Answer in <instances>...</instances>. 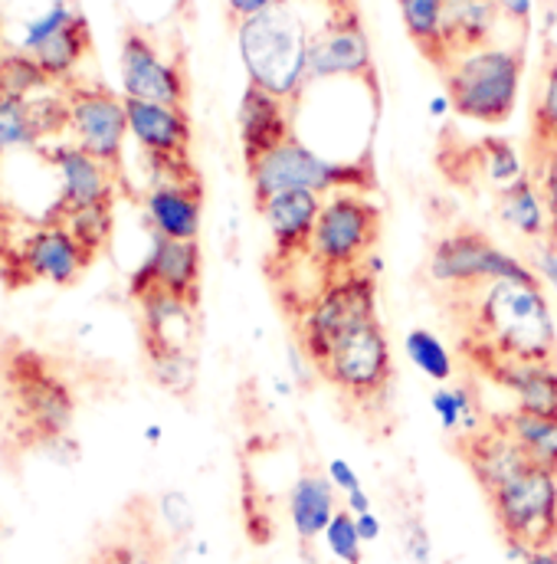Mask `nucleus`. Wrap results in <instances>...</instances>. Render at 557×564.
Returning a JSON list of instances; mask_svg holds the SVG:
<instances>
[{
  "instance_id": "nucleus-3",
  "label": "nucleus",
  "mask_w": 557,
  "mask_h": 564,
  "mask_svg": "<svg viewBox=\"0 0 557 564\" xmlns=\"http://www.w3.org/2000/svg\"><path fill=\"white\" fill-rule=\"evenodd\" d=\"M312 36L315 26L292 0H282L276 7L237 23V43H240L247 83L273 93L295 109L312 83L308 79Z\"/></svg>"
},
{
  "instance_id": "nucleus-23",
  "label": "nucleus",
  "mask_w": 557,
  "mask_h": 564,
  "mask_svg": "<svg viewBox=\"0 0 557 564\" xmlns=\"http://www.w3.org/2000/svg\"><path fill=\"white\" fill-rule=\"evenodd\" d=\"M515 398V411L557 421V361H495L476 371Z\"/></svg>"
},
{
  "instance_id": "nucleus-13",
  "label": "nucleus",
  "mask_w": 557,
  "mask_h": 564,
  "mask_svg": "<svg viewBox=\"0 0 557 564\" xmlns=\"http://www.w3.org/2000/svg\"><path fill=\"white\" fill-rule=\"evenodd\" d=\"M308 86L331 79H358L374 83V56L371 40L361 23L354 0L325 3V20L315 26L312 56H308Z\"/></svg>"
},
{
  "instance_id": "nucleus-34",
  "label": "nucleus",
  "mask_w": 557,
  "mask_h": 564,
  "mask_svg": "<svg viewBox=\"0 0 557 564\" xmlns=\"http://www.w3.org/2000/svg\"><path fill=\"white\" fill-rule=\"evenodd\" d=\"M479 164H482V177L495 187V191H505L512 184H518L528 167L522 161V154L509 144V141L489 139L479 144Z\"/></svg>"
},
{
  "instance_id": "nucleus-41",
  "label": "nucleus",
  "mask_w": 557,
  "mask_h": 564,
  "mask_svg": "<svg viewBox=\"0 0 557 564\" xmlns=\"http://www.w3.org/2000/svg\"><path fill=\"white\" fill-rule=\"evenodd\" d=\"M495 3L502 7V13H505L509 23L528 30V23H532V0H495Z\"/></svg>"
},
{
  "instance_id": "nucleus-32",
  "label": "nucleus",
  "mask_w": 557,
  "mask_h": 564,
  "mask_svg": "<svg viewBox=\"0 0 557 564\" xmlns=\"http://www.w3.org/2000/svg\"><path fill=\"white\" fill-rule=\"evenodd\" d=\"M404 351L411 358V365L419 375H426L436 384H449L456 378V355L449 351V345L429 332V328H411L404 338Z\"/></svg>"
},
{
  "instance_id": "nucleus-15",
  "label": "nucleus",
  "mask_w": 557,
  "mask_h": 564,
  "mask_svg": "<svg viewBox=\"0 0 557 564\" xmlns=\"http://www.w3.org/2000/svg\"><path fill=\"white\" fill-rule=\"evenodd\" d=\"M125 112H129V135L141 144V151L151 164V177L197 174V167L190 161L194 129H190L187 109L141 102V99L125 96Z\"/></svg>"
},
{
  "instance_id": "nucleus-17",
  "label": "nucleus",
  "mask_w": 557,
  "mask_h": 564,
  "mask_svg": "<svg viewBox=\"0 0 557 564\" xmlns=\"http://www.w3.org/2000/svg\"><path fill=\"white\" fill-rule=\"evenodd\" d=\"M204 253L197 240H151V253L129 280V295L139 302L144 295H171L200 305Z\"/></svg>"
},
{
  "instance_id": "nucleus-40",
  "label": "nucleus",
  "mask_w": 557,
  "mask_h": 564,
  "mask_svg": "<svg viewBox=\"0 0 557 564\" xmlns=\"http://www.w3.org/2000/svg\"><path fill=\"white\" fill-rule=\"evenodd\" d=\"M276 3H282V0H227V13L233 23H243V20H250V17H256Z\"/></svg>"
},
{
  "instance_id": "nucleus-26",
  "label": "nucleus",
  "mask_w": 557,
  "mask_h": 564,
  "mask_svg": "<svg viewBox=\"0 0 557 564\" xmlns=\"http://www.w3.org/2000/svg\"><path fill=\"white\" fill-rule=\"evenodd\" d=\"M285 509H288V522L292 532L302 545H312L325 535L328 522L335 519L338 506V489L331 486V479L318 469H305L295 476V482L288 486L285 496Z\"/></svg>"
},
{
  "instance_id": "nucleus-39",
  "label": "nucleus",
  "mask_w": 557,
  "mask_h": 564,
  "mask_svg": "<svg viewBox=\"0 0 557 564\" xmlns=\"http://www.w3.org/2000/svg\"><path fill=\"white\" fill-rule=\"evenodd\" d=\"M325 476L331 479V486L338 489V496H341V499H345L348 492H354V489H364V482H361L358 469H354L348 459H341V456L328 459V466H325Z\"/></svg>"
},
{
  "instance_id": "nucleus-6",
  "label": "nucleus",
  "mask_w": 557,
  "mask_h": 564,
  "mask_svg": "<svg viewBox=\"0 0 557 564\" xmlns=\"http://www.w3.org/2000/svg\"><path fill=\"white\" fill-rule=\"evenodd\" d=\"M384 230L381 207L364 191H335L325 197L308 260L321 270L325 280H335L351 270H364L378 250Z\"/></svg>"
},
{
  "instance_id": "nucleus-21",
  "label": "nucleus",
  "mask_w": 557,
  "mask_h": 564,
  "mask_svg": "<svg viewBox=\"0 0 557 564\" xmlns=\"http://www.w3.org/2000/svg\"><path fill=\"white\" fill-rule=\"evenodd\" d=\"M456 453L469 466V473L479 482L482 496H492L502 482H509L525 466H532L528 456L522 453V446L515 443V436L499 423L495 414H489V421L482 423L479 430L459 436Z\"/></svg>"
},
{
  "instance_id": "nucleus-10",
  "label": "nucleus",
  "mask_w": 557,
  "mask_h": 564,
  "mask_svg": "<svg viewBox=\"0 0 557 564\" xmlns=\"http://www.w3.org/2000/svg\"><path fill=\"white\" fill-rule=\"evenodd\" d=\"M292 322L298 351L308 358V365H315L338 338L378 322V276L364 267L328 280Z\"/></svg>"
},
{
  "instance_id": "nucleus-12",
  "label": "nucleus",
  "mask_w": 557,
  "mask_h": 564,
  "mask_svg": "<svg viewBox=\"0 0 557 564\" xmlns=\"http://www.w3.org/2000/svg\"><path fill=\"white\" fill-rule=\"evenodd\" d=\"M59 93L69 109L73 144H79L86 154L102 161L125 184V139H129L125 96H116L109 86L79 76L59 83Z\"/></svg>"
},
{
  "instance_id": "nucleus-44",
  "label": "nucleus",
  "mask_w": 557,
  "mask_h": 564,
  "mask_svg": "<svg viewBox=\"0 0 557 564\" xmlns=\"http://www.w3.org/2000/svg\"><path fill=\"white\" fill-rule=\"evenodd\" d=\"M522 564H557V549H548V552H532Z\"/></svg>"
},
{
  "instance_id": "nucleus-8",
  "label": "nucleus",
  "mask_w": 557,
  "mask_h": 564,
  "mask_svg": "<svg viewBox=\"0 0 557 564\" xmlns=\"http://www.w3.org/2000/svg\"><path fill=\"white\" fill-rule=\"evenodd\" d=\"M489 499L492 519L512 562H525L532 552L557 549V476L538 466H525L502 482Z\"/></svg>"
},
{
  "instance_id": "nucleus-27",
  "label": "nucleus",
  "mask_w": 557,
  "mask_h": 564,
  "mask_svg": "<svg viewBox=\"0 0 557 564\" xmlns=\"http://www.w3.org/2000/svg\"><path fill=\"white\" fill-rule=\"evenodd\" d=\"M495 210H499V220L518 237H525L528 243H542L551 234V214H548V204L535 174H525L518 184L499 191Z\"/></svg>"
},
{
  "instance_id": "nucleus-16",
  "label": "nucleus",
  "mask_w": 557,
  "mask_h": 564,
  "mask_svg": "<svg viewBox=\"0 0 557 564\" xmlns=\"http://www.w3.org/2000/svg\"><path fill=\"white\" fill-rule=\"evenodd\" d=\"M46 158L59 174V194L43 210V217L50 224H63L66 217H73L86 207L116 204L119 187H125L102 161L86 154L79 144H59V148L46 151Z\"/></svg>"
},
{
  "instance_id": "nucleus-1",
  "label": "nucleus",
  "mask_w": 557,
  "mask_h": 564,
  "mask_svg": "<svg viewBox=\"0 0 557 564\" xmlns=\"http://www.w3.org/2000/svg\"><path fill=\"white\" fill-rule=\"evenodd\" d=\"M462 358L482 371L495 361H557V315L542 285L485 282L449 295Z\"/></svg>"
},
{
  "instance_id": "nucleus-29",
  "label": "nucleus",
  "mask_w": 557,
  "mask_h": 564,
  "mask_svg": "<svg viewBox=\"0 0 557 564\" xmlns=\"http://www.w3.org/2000/svg\"><path fill=\"white\" fill-rule=\"evenodd\" d=\"M499 423L515 436V443L522 446V453L528 456L532 466L538 469H548L557 476V421L551 417H535V414H525V411H505V414H495Z\"/></svg>"
},
{
  "instance_id": "nucleus-33",
  "label": "nucleus",
  "mask_w": 557,
  "mask_h": 564,
  "mask_svg": "<svg viewBox=\"0 0 557 564\" xmlns=\"http://www.w3.org/2000/svg\"><path fill=\"white\" fill-rule=\"evenodd\" d=\"M63 227L76 237V243L92 257L99 260L109 243H112V234H116V204H102V207H86L73 217L63 220Z\"/></svg>"
},
{
  "instance_id": "nucleus-20",
  "label": "nucleus",
  "mask_w": 557,
  "mask_h": 564,
  "mask_svg": "<svg viewBox=\"0 0 557 564\" xmlns=\"http://www.w3.org/2000/svg\"><path fill=\"white\" fill-rule=\"evenodd\" d=\"M144 217L151 237L197 240L204 224V184L200 174L187 177H151L144 194Z\"/></svg>"
},
{
  "instance_id": "nucleus-43",
  "label": "nucleus",
  "mask_w": 557,
  "mask_h": 564,
  "mask_svg": "<svg viewBox=\"0 0 557 564\" xmlns=\"http://www.w3.org/2000/svg\"><path fill=\"white\" fill-rule=\"evenodd\" d=\"M345 509H348L351 516H364V512H371V496H368L364 489H354V492L345 496Z\"/></svg>"
},
{
  "instance_id": "nucleus-42",
  "label": "nucleus",
  "mask_w": 557,
  "mask_h": 564,
  "mask_svg": "<svg viewBox=\"0 0 557 564\" xmlns=\"http://www.w3.org/2000/svg\"><path fill=\"white\" fill-rule=\"evenodd\" d=\"M354 522H358V532H361L364 545H368V542H378V539H381V532H384V525H381V519L374 516V509H371V512H364V516H354Z\"/></svg>"
},
{
  "instance_id": "nucleus-4",
  "label": "nucleus",
  "mask_w": 557,
  "mask_h": 564,
  "mask_svg": "<svg viewBox=\"0 0 557 564\" xmlns=\"http://www.w3.org/2000/svg\"><path fill=\"white\" fill-rule=\"evenodd\" d=\"M92 263L63 224L33 220L0 200V282L7 292L33 289L36 282L76 285Z\"/></svg>"
},
{
  "instance_id": "nucleus-18",
  "label": "nucleus",
  "mask_w": 557,
  "mask_h": 564,
  "mask_svg": "<svg viewBox=\"0 0 557 564\" xmlns=\"http://www.w3.org/2000/svg\"><path fill=\"white\" fill-rule=\"evenodd\" d=\"M23 50L40 63V69L50 76V83L59 86V83L73 79L79 63L92 53L89 20L79 10H73L69 3L59 0L43 20H36L30 26V36H26Z\"/></svg>"
},
{
  "instance_id": "nucleus-45",
  "label": "nucleus",
  "mask_w": 557,
  "mask_h": 564,
  "mask_svg": "<svg viewBox=\"0 0 557 564\" xmlns=\"http://www.w3.org/2000/svg\"><path fill=\"white\" fill-rule=\"evenodd\" d=\"M548 240H551V243L557 247V210L551 214V234H548Z\"/></svg>"
},
{
  "instance_id": "nucleus-37",
  "label": "nucleus",
  "mask_w": 557,
  "mask_h": 564,
  "mask_svg": "<svg viewBox=\"0 0 557 564\" xmlns=\"http://www.w3.org/2000/svg\"><path fill=\"white\" fill-rule=\"evenodd\" d=\"M528 267L535 270V276L542 282V289L548 292V299L557 302V247L551 240L532 243L528 250Z\"/></svg>"
},
{
  "instance_id": "nucleus-36",
  "label": "nucleus",
  "mask_w": 557,
  "mask_h": 564,
  "mask_svg": "<svg viewBox=\"0 0 557 564\" xmlns=\"http://www.w3.org/2000/svg\"><path fill=\"white\" fill-rule=\"evenodd\" d=\"M157 522L164 525V532H171V535H187L190 529H194V509H190V502H187V496H181V492H164L161 499H157Z\"/></svg>"
},
{
  "instance_id": "nucleus-7",
  "label": "nucleus",
  "mask_w": 557,
  "mask_h": 564,
  "mask_svg": "<svg viewBox=\"0 0 557 564\" xmlns=\"http://www.w3.org/2000/svg\"><path fill=\"white\" fill-rule=\"evenodd\" d=\"M247 177L253 187V200L263 204L282 191H315L321 197L335 191H368L374 174L358 158H328L292 135L253 167H247Z\"/></svg>"
},
{
  "instance_id": "nucleus-22",
  "label": "nucleus",
  "mask_w": 557,
  "mask_h": 564,
  "mask_svg": "<svg viewBox=\"0 0 557 564\" xmlns=\"http://www.w3.org/2000/svg\"><path fill=\"white\" fill-rule=\"evenodd\" d=\"M292 106L282 102L278 96L250 86L243 89L240 99V112H237V126H240V151H243V164L253 167L260 158H266L273 148H278L285 139H292Z\"/></svg>"
},
{
  "instance_id": "nucleus-46",
  "label": "nucleus",
  "mask_w": 557,
  "mask_h": 564,
  "mask_svg": "<svg viewBox=\"0 0 557 564\" xmlns=\"http://www.w3.org/2000/svg\"><path fill=\"white\" fill-rule=\"evenodd\" d=\"M325 3H335V0H325Z\"/></svg>"
},
{
  "instance_id": "nucleus-38",
  "label": "nucleus",
  "mask_w": 557,
  "mask_h": 564,
  "mask_svg": "<svg viewBox=\"0 0 557 564\" xmlns=\"http://www.w3.org/2000/svg\"><path fill=\"white\" fill-rule=\"evenodd\" d=\"M401 545H404L407 558L414 564H429V558H433V542H429V532H426V525H423L419 516H407L401 522Z\"/></svg>"
},
{
  "instance_id": "nucleus-9",
  "label": "nucleus",
  "mask_w": 557,
  "mask_h": 564,
  "mask_svg": "<svg viewBox=\"0 0 557 564\" xmlns=\"http://www.w3.org/2000/svg\"><path fill=\"white\" fill-rule=\"evenodd\" d=\"M426 276L446 289L449 295L472 292L485 282H518V285H542L528 260L502 250L489 234L476 227H456L443 234L426 260Z\"/></svg>"
},
{
  "instance_id": "nucleus-31",
  "label": "nucleus",
  "mask_w": 557,
  "mask_h": 564,
  "mask_svg": "<svg viewBox=\"0 0 557 564\" xmlns=\"http://www.w3.org/2000/svg\"><path fill=\"white\" fill-rule=\"evenodd\" d=\"M401 20L407 36L414 40L423 59L433 63L436 69L446 66V50H443V0H397Z\"/></svg>"
},
{
  "instance_id": "nucleus-25",
  "label": "nucleus",
  "mask_w": 557,
  "mask_h": 564,
  "mask_svg": "<svg viewBox=\"0 0 557 564\" xmlns=\"http://www.w3.org/2000/svg\"><path fill=\"white\" fill-rule=\"evenodd\" d=\"M505 13L495 0H443V50L446 63L452 56L499 43V26Z\"/></svg>"
},
{
  "instance_id": "nucleus-35",
  "label": "nucleus",
  "mask_w": 557,
  "mask_h": 564,
  "mask_svg": "<svg viewBox=\"0 0 557 564\" xmlns=\"http://www.w3.org/2000/svg\"><path fill=\"white\" fill-rule=\"evenodd\" d=\"M325 545H328V552L338 558L341 564H361L364 562V539H361V532H358V522H354V516L341 506L338 512H335V519L328 522V529H325Z\"/></svg>"
},
{
  "instance_id": "nucleus-14",
  "label": "nucleus",
  "mask_w": 557,
  "mask_h": 564,
  "mask_svg": "<svg viewBox=\"0 0 557 564\" xmlns=\"http://www.w3.org/2000/svg\"><path fill=\"white\" fill-rule=\"evenodd\" d=\"M119 66H122V89L129 99L187 109V96H190L187 66L181 56L164 53V46L151 30L139 23L125 26Z\"/></svg>"
},
{
  "instance_id": "nucleus-19",
  "label": "nucleus",
  "mask_w": 557,
  "mask_h": 564,
  "mask_svg": "<svg viewBox=\"0 0 557 564\" xmlns=\"http://www.w3.org/2000/svg\"><path fill=\"white\" fill-rule=\"evenodd\" d=\"M325 197L315 191H282L270 200L256 204L260 217L266 220L270 230V270L288 267L292 260H302L308 253L318 214H321Z\"/></svg>"
},
{
  "instance_id": "nucleus-28",
  "label": "nucleus",
  "mask_w": 557,
  "mask_h": 564,
  "mask_svg": "<svg viewBox=\"0 0 557 564\" xmlns=\"http://www.w3.org/2000/svg\"><path fill=\"white\" fill-rule=\"evenodd\" d=\"M528 144L532 164L557 154V53H548L535 83L532 96V119H528Z\"/></svg>"
},
{
  "instance_id": "nucleus-2",
  "label": "nucleus",
  "mask_w": 557,
  "mask_h": 564,
  "mask_svg": "<svg viewBox=\"0 0 557 564\" xmlns=\"http://www.w3.org/2000/svg\"><path fill=\"white\" fill-rule=\"evenodd\" d=\"M76 408V384L53 355L13 335L0 341V411L13 443H59L73 430Z\"/></svg>"
},
{
  "instance_id": "nucleus-30",
  "label": "nucleus",
  "mask_w": 557,
  "mask_h": 564,
  "mask_svg": "<svg viewBox=\"0 0 557 564\" xmlns=\"http://www.w3.org/2000/svg\"><path fill=\"white\" fill-rule=\"evenodd\" d=\"M429 408L436 414L439 426L446 433H452L456 440L479 430L482 423L489 421V414L482 411V401H479V391L472 384H439L429 398Z\"/></svg>"
},
{
  "instance_id": "nucleus-11",
  "label": "nucleus",
  "mask_w": 557,
  "mask_h": 564,
  "mask_svg": "<svg viewBox=\"0 0 557 564\" xmlns=\"http://www.w3.org/2000/svg\"><path fill=\"white\" fill-rule=\"evenodd\" d=\"M312 368L351 408H374L384 401L394 384V355L381 318L338 338Z\"/></svg>"
},
{
  "instance_id": "nucleus-24",
  "label": "nucleus",
  "mask_w": 557,
  "mask_h": 564,
  "mask_svg": "<svg viewBox=\"0 0 557 564\" xmlns=\"http://www.w3.org/2000/svg\"><path fill=\"white\" fill-rule=\"evenodd\" d=\"M66 129H69V109L63 93L36 96V99H0V158L10 148H30Z\"/></svg>"
},
{
  "instance_id": "nucleus-5",
  "label": "nucleus",
  "mask_w": 557,
  "mask_h": 564,
  "mask_svg": "<svg viewBox=\"0 0 557 564\" xmlns=\"http://www.w3.org/2000/svg\"><path fill=\"white\" fill-rule=\"evenodd\" d=\"M449 109L469 122L502 126L512 119L522 76H525V46L522 43H489L482 50L452 56L443 69Z\"/></svg>"
}]
</instances>
